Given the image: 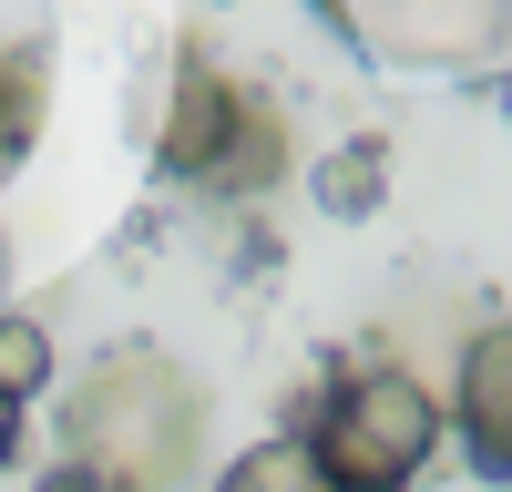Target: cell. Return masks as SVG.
Returning <instances> with one entry per match:
<instances>
[{
    "label": "cell",
    "instance_id": "cell-1",
    "mask_svg": "<svg viewBox=\"0 0 512 492\" xmlns=\"http://www.w3.org/2000/svg\"><path fill=\"white\" fill-rule=\"evenodd\" d=\"M205 451V390L164 349H113L62 410V462L103 472L113 492H175Z\"/></svg>",
    "mask_w": 512,
    "mask_h": 492
},
{
    "label": "cell",
    "instance_id": "cell-2",
    "mask_svg": "<svg viewBox=\"0 0 512 492\" xmlns=\"http://www.w3.org/2000/svg\"><path fill=\"white\" fill-rule=\"evenodd\" d=\"M308 441H318L338 492H410L451 441V400L420 369H349L308 410Z\"/></svg>",
    "mask_w": 512,
    "mask_h": 492
},
{
    "label": "cell",
    "instance_id": "cell-3",
    "mask_svg": "<svg viewBox=\"0 0 512 492\" xmlns=\"http://www.w3.org/2000/svg\"><path fill=\"white\" fill-rule=\"evenodd\" d=\"M338 41L390 72H492L512 41V0H359Z\"/></svg>",
    "mask_w": 512,
    "mask_h": 492
},
{
    "label": "cell",
    "instance_id": "cell-4",
    "mask_svg": "<svg viewBox=\"0 0 512 492\" xmlns=\"http://www.w3.org/2000/svg\"><path fill=\"white\" fill-rule=\"evenodd\" d=\"M451 441H461V462H472L482 492H512V318L502 328H472V349H461Z\"/></svg>",
    "mask_w": 512,
    "mask_h": 492
},
{
    "label": "cell",
    "instance_id": "cell-5",
    "mask_svg": "<svg viewBox=\"0 0 512 492\" xmlns=\"http://www.w3.org/2000/svg\"><path fill=\"white\" fill-rule=\"evenodd\" d=\"M236 113H246V82H236V72H216L205 52H185V62H175V82H164L154 164H164V175H175V185H205V164L226 154Z\"/></svg>",
    "mask_w": 512,
    "mask_h": 492
},
{
    "label": "cell",
    "instance_id": "cell-6",
    "mask_svg": "<svg viewBox=\"0 0 512 492\" xmlns=\"http://www.w3.org/2000/svg\"><path fill=\"white\" fill-rule=\"evenodd\" d=\"M287 175V113L267 103V93H246V113H236V134H226V154L205 164V195H226V205H246V195H267Z\"/></svg>",
    "mask_w": 512,
    "mask_h": 492
},
{
    "label": "cell",
    "instance_id": "cell-7",
    "mask_svg": "<svg viewBox=\"0 0 512 492\" xmlns=\"http://www.w3.org/2000/svg\"><path fill=\"white\" fill-rule=\"evenodd\" d=\"M216 492H338V482H328V462H318L308 431H277V441L236 451V462L216 472Z\"/></svg>",
    "mask_w": 512,
    "mask_h": 492
},
{
    "label": "cell",
    "instance_id": "cell-8",
    "mask_svg": "<svg viewBox=\"0 0 512 492\" xmlns=\"http://www.w3.org/2000/svg\"><path fill=\"white\" fill-rule=\"evenodd\" d=\"M41 103H52L41 52H11V41H0V185H11V164H21L31 134H41Z\"/></svg>",
    "mask_w": 512,
    "mask_h": 492
},
{
    "label": "cell",
    "instance_id": "cell-9",
    "mask_svg": "<svg viewBox=\"0 0 512 492\" xmlns=\"http://www.w3.org/2000/svg\"><path fill=\"white\" fill-rule=\"evenodd\" d=\"M379 195H390V144H379V134H349L318 164V205H328V216H369Z\"/></svg>",
    "mask_w": 512,
    "mask_h": 492
},
{
    "label": "cell",
    "instance_id": "cell-10",
    "mask_svg": "<svg viewBox=\"0 0 512 492\" xmlns=\"http://www.w3.org/2000/svg\"><path fill=\"white\" fill-rule=\"evenodd\" d=\"M0 390H11V400H41V390H52V328L21 318L11 298H0Z\"/></svg>",
    "mask_w": 512,
    "mask_h": 492
},
{
    "label": "cell",
    "instance_id": "cell-11",
    "mask_svg": "<svg viewBox=\"0 0 512 492\" xmlns=\"http://www.w3.org/2000/svg\"><path fill=\"white\" fill-rule=\"evenodd\" d=\"M21 410H31V400H11V390H0V472L21 462Z\"/></svg>",
    "mask_w": 512,
    "mask_h": 492
},
{
    "label": "cell",
    "instance_id": "cell-12",
    "mask_svg": "<svg viewBox=\"0 0 512 492\" xmlns=\"http://www.w3.org/2000/svg\"><path fill=\"white\" fill-rule=\"evenodd\" d=\"M41 492H113L103 472H82V462H62V472H41Z\"/></svg>",
    "mask_w": 512,
    "mask_h": 492
},
{
    "label": "cell",
    "instance_id": "cell-13",
    "mask_svg": "<svg viewBox=\"0 0 512 492\" xmlns=\"http://www.w3.org/2000/svg\"><path fill=\"white\" fill-rule=\"evenodd\" d=\"M349 11H359V0H318V21H328V31H338V21H349Z\"/></svg>",
    "mask_w": 512,
    "mask_h": 492
},
{
    "label": "cell",
    "instance_id": "cell-14",
    "mask_svg": "<svg viewBox=\"0 0 512 492\" xmlns=\"http://www.w3.org/2000/svg\"><path fill=\"white\" fill-rule=\"evenodd\" d=\"M492 103H502V123H512V62H502V82H492Z\"/></svg>",
    "mask_w": 512,
    "mask_h": 492
},
{
    "label": "cell",
    "instance_id": "cell-15",
    "mask_svg": "<svg viewBox=\"0 0 512 492\" xmlns=\"http://www.w3.org/2000/svg\"><path fill=\"white\" fill-rule=\"evenodd\" d=\"M0 298H11V246H0Z\"/></svg>",
    "mask_w": 512,
    "mask_h": 492
}]
</instances>
